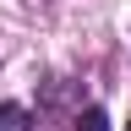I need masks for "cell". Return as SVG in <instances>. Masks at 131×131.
<instances>
[{
  "instance_id": "1",
  "label": "cell",
  "mask_w": 131,
  "mask_h": 131,
  "mask_svg": "<svg viewBox=\"0 0 131 131\" xmlns=\"http://www.w3.org/2000/svg\"><path fill=\"white\" fill-rule=\"evenodd\" d=\"M0 131H33V115L22 104H0Z\"/></svg>"
},
{
  "instance_id": "2",
  "label": "cell",
  "mask_w": 131,
  "mask_h": 131,
  "mask_svg": "<svg viewBox=\"0 0 131 131\" xmlns=\"http://www.w3.org/2000/svg\"><path fill=\"white\" fill-rule=\"evenodd\" d=\"M71 131H109V115H104V109L93 104V109H82L77 120H71Z\"/></svg>"
},
{
  "instance_id": "3",
  "label": "cell",
  "mask_w": 131,
  "mask_h": 131,
  "mask_svg": "<svg viewBox=\"0 0 131 131\" xmlns=\"http://www.w3.org/2000/svg\"><path fill=\"white\" fill-rule=\"evenodd\" d=\"M126 131H131V126H126Z\"/></svg>"
}]
</instances>
